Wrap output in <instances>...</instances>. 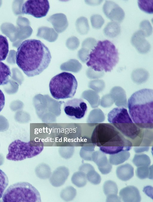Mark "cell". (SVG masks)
I'll use <instances>...</instances> for the list:
<instances>
[{
    "label": "cell",
    "instance_id": "obj_16",
    "mask_svg": "<svg viewBox=\"0 0 153 202\" xmlns=\"http://www.w3.org/2000/svg\"><path fill=\"white\" fill-rule=\"evenodd\" d=\"M109 94L117 106L127 107L126 93L122 88L119 86H114L111 89Z\"/></svg>",
    "mask_w": 153,
    "mask_h": 202
},
{
    "label": "cell",
    "instance_id": "obj_33",
    "mask_svg": "<svg viewBox=\"0 0 153 202\" xmlns=\"http://www.w3.org/2000/svg\"><path fill=\"white\" fill-rule=\"evenodd\" d=\"M8 183L9 180L7 175L2 170L0 169V199L2 197Z\"/></svg>",
    "mask_w": 153,
    "mask_h": 202
},
{
    "label": "cell",
    "instance_id": "obj_40",
    "mask_svg": "<svg viewBox=\"0 0 153 202\" xmlns=\"http://www.w3.org/2000/svg\"><path fill=\"white\" fill-rule=\"evenodd\" d=\"M94 167L88 163H83L79 167V170L84 173L86 175L91 169H94Z\"/></svg>",
    "mask_w": 153,
    "mask_h": 202
},
{
    "label": "cell",
    "instance_id": "obj_5",
    "mask_svg": "<svg viewBox=\"0 0 153 202\" xmlns=\"http://www.w3.org/2000/svg\"><path fill=\"white\" fill-rule=\"evenodd\" d=\"M108 120L131 142L133 146H140L144 129L140 128L133 122L126 109L123 107L114 108L108 113Z\"/></svg>",
    "mask_w": 153,
    "mask_h": 202
},
{
    "label": "cell",
    "instance_id": "obj_35",
    "mask_svg": "<svg viewBox=\"0 0 153 202\" xmlns=\"http://www.w3.org/2000/svg\"><path fill=\"white\" fill-rule=\"evenodd\" d=\"M91 20L93 27L97 29L101 28L105 22L102 16L98 14L92 15L91 18Z\"/></svg>",
    "mask_w": 153,
    "mask_h": 202
},
{
    "label": "cell",
    "instance_id": "obj_12",
    "mask_svg": "<svg viewBox=\"0 0 153 202\" xmlns=\"http://www.w3.org/2000/svg\"><path fill=\"white\" fill-rule=\"evenodd\" d=\"M145 37L144 33L140 30L136 32L131 39V44L140 53H146L151 49V45Z\"/></svg>",
    "mask_w": 153,
    "mask_h": 202
},
{
    "label": "cell",
    "instance_id": "obj_39",
    "mask_svg": "<svg viewBox=\"0 0 153 202\" xmlns=\"http://www.w3.org/2000/svg\"><path fill=\"white\" fill-rule=\"evenodd\" d=\"M114 103L113 99L109 94H105L102 97L100 104L102 107L106 108L111 107Z\"/></svg>",
    "mask_w": 153,
    "mask_h": 202
},
{
    "label": "cell",
    "instance_id": "obj_8",
    "mask_svg": "<svg viewBox=\"0 0 153 202\" xmlns=\"http://www.w3.org/2000/svg\"><path fill=\"white\" fill-rule=\"evenodd\" d=\"M43 149V144L40 142L33 141L25 142L16 140L9 145L6 158L13 161H21L38 155Z\"/></svg>",
    "mask_w": 153,
    "mask_h": 202
},
{
    "label": "cell",
    "instance_id": "obj_26",
    "mask_svg": "<svg viewBox=\"0 0 153 202\" xmlns=\"http://www.w3.org/2000/svg\"><path fill=\"white\" fill-rule=\"evenodd\" d=\"M76 195V189L72 186H69L62 190L60 195L62 199L67 202L73 200Z\"/></svg>",
    "mask_w": 153,
    "mask_h": 202
},
{
    "label": "cell",
    "instance_id": "obj_41",
    "mask_svg": "<svg viewBox=\"0 0 153 202\" xmlns=\"http://www.w3.org/2000/svg\"><path fill=\"white\" fill-rule=\"evenodd\" d=\"M5 103V97L4 94L0 89V112L3 109Z\"/></svg>",
    "mask_w": 153,
    "mask_h": 202
},
{
    "label": "cell",
    "instance_id": "obj_22",
    "mask_svg": "<svg viewBox=\"0 0 153 202\" xmlns=\"http://www.w3.org/2000/svg\"><path fill=\"white\" fill-rule=\"evenodd\" d=\"M103 191L106 197L117 195L118 188L116 183L111 180L106 181L103 186Z\"/></svg>",
    "mask_w": 153,
    "mask_h": 202
},
{
    "label": "cell",
    "instance_id": "obj_20",
    "mask_svg": "<svg viewBox=\"0 0 153 202\" xmlns=\"http://www.w3.org/2000/svg\"><path fill=\"white\" fill-rule=\"evenodd\" d=\"M130 156V153L128 151H121L116 154H110L109 161L111 165H118L128 160Z\"/></svg>",
    "mask_w": 153,
    "mask_h": 202
},
{
    "label": "cell",
    "instance_id": "obj_4",
    "mask_svg": "<svg viewBox=\"0 0 153 202\" xmlns=\"http://www.w3.org/2000/svg\"><path fill=\"white\" fill-rule=\"evenodd\" d=\"M86 65L96 71L111 72L119 60L118 50L107 40L99 41L90 52Z\"/></svg>",
    "mask_w": 153,
    "mask_h": 202
},
{
    "label": "cell",
    "instance_id": "obj_24",
    "mask_svg": "<svg viewBox=\"0 0 153 202\" xmlns=\"http://www.w3.org/2000/svg\"><path fill=\"white\" fill-rule=\"evenodd\" d=\"M133 163L137 167L149 166L151 163L149 157L144 154H135L132 160Z\"/></svg>",
    "mask_w": 153,
    "mask_h": 202
},
{
    "label": "cell",
    "instance_id": "obj_29",
    "mask_svg": "<svg viewBox=\"0 0 153 202\" xmlns=\"http://www.w3.org/2000/svg\"><path fill=\"white\" fill-rule=\"evenodd\" d=\"M90 116L91 117V122L94 123H102L105 120V119L104 113L99 108L92 110Z\"/></svg>",
    "mask_w": 153,
    "mask_h": 202
},
{
    "label": "cell",
    "instance_id": "obj_18",
    "mask_svg": "<svg viewBox=\"0 0 153 202\" xmlns=\"http://www.w3.org/2000/svg\"><path fill=\"white\" fill-rule=\"evenodd\" d=\"M121 27L119 23L114 22L108 23L104 29L105 35L110 38H114L120 33Z\"/></svg>",
    "mask_w": 153,
    "mask_h": 202
},
{
    "label": "cell",
    "instance_id": "obj_34",
    "mask_svg": "<svg viewBox=\"0 0 153 202\" xmlns=\"http://www.w3.org/2000/svg\"><path fill=\"white\" fill-rule=\"evenodd\" d=\"M140 27L146 37H149L152 34V27L149 21L145 20L142 21L140 24Z\"/></svg>",
    "mask_w": 153,
    "mask_h": 202
},
{
    "label": "cell",
    "instance_id": "obj_3",
    "mask_svg": "<svg viewBox=\"0 0 153 202\" xmlns=\"http://www.w3.org/2000/svg\"><path fill=\"white\" fill-rule=\"evenodd\" d=\"M127 106L131 118L138 127L153 128V90L144 88L134 93L128 99Z\"/></svg>",
    "mask_w": 153,
    "mask_h": 202
},
{
    "label": "cell",
    "instance_id": "obj_7",
    "mask_svg": "<svg viewBox=\"0 0 153 202\" xmlns=\"http://www.w3.org/2000/svg\"><path fill=\"white\" fill-rule=\"evenodd\" d=\"M2 201L4 202L41 201L38 190L27 182H19L11 185L3 194Z\"/></svg>",
    "mask_w": 153,
    "mask_h": 202
},
{
    "label": "cell",
    "instance_id": "obj_32",
    "mask_svg": "<svg viewBox=\"0 0 153 202\" xmlns=\"http://www.w3.org/2000/svg\"><path fill=\"white\" fill-rule=\"evenodd\" d=\"M86 176L87 180L93 184L98 185L101 182V177L94 169L89 171L86 174Z\"/></svg>",
    "mask_w": 153,
    "mask_h": 202
},
{
    "label": "cell",
    "instance_id": "obj_14",
    "mask_svg": "<svg viewBox=\"0 0 153 202\" xmlns=\"http://www.w3.org/2000/svg\"><path fill=\"white\" fill-rule=\"evenodd\" d=\"M69 174V170L67 167L63 166H59L51 174L49 182L55 187H60L65 183Z\"/></svg>",
    "mask_w": 153,
    "mask_h": 202
},
{
    "label": "cell",
    "instance_id": "obj_27",
    "mask_svg": "<svg viewBox=\"0 0 153 202\" xmlns=\"http://www.w3.org/2000/svg\"><path fill=\"white\" fill-rule=\"evenodd\" d=\"M136 174L137 177L141 179L146 178L152 179V165L150 166L137 167Z\"/></svg>",
    "mask_w": 153,
    "mask_h": 202
},
{
    "label": "cell",
    "instance_id": "obj_1",
    "mask_svg": "<svg viewBox=\"0 0 153 202\" xmlns=\"http://www.w3.org/2000/svg\"><path fill=\"white\" fill-rule=\"evenodd\" d=\"M16 62L28 77L39 75L48 67L51 59L48 48L41 41L25 40L19 46Z\"/></svg>",
    "mask_w": 153,
    "mask_h": 202
},
{
    "label": "cell",
    "instance_id": "obj_42",
    "mask_svg": "<svg viewBox=\"0 0 153 202\" xmlns=\"http://www.w3.org/2000/svg\"><path fill=\"white\" fill-rule=\"evenodd\" d=\"M134 149L136 153H139L145 151L147 152L149 150V147L135 146L134 148Z\"/></svg>",
    "mask_w": 153,
    "mask_h": 202
},
{
    "label": "cell",
    "instance_id": "obj_13",
    "mask_svg": "<svg viewBox=\"0 0 153 202\" xmlns=\"http://www.w3.org/2000/svg\"><path fill=\"white\" fill-rule=\"evenodd\" d=\"M91 159L92 161L97 165L102 174L106 175L111 172L112 165L104 153L100 151H94L92 154Z\"/></svg>",
    "mask_w": 153,
    "mask_h": 202
},
{
    "label": "cell",
    "instance_id": "obj_37",
    "mask_svg": "<svg viewBox=\"0 0 153 202\" xmlns=\"http://www.w3.org/2000/svg\"><path fill=\"white\" fill-rule=\"evenodd\" d=\"M90 87L97 93L102 91L105 87L104 81L102 79H97L92 81L90 83Z\"/></svg>",
    "mask_w": 153,
    "mask_h": 202
},
{
    "label": "cell",
    "instance_id": "obj_36",
    "mask_svg": "<svg viewBox=\"0 0 153 202\" xmlns=\"http://www.w3.org/2000/svg\"><path fill=\"white\" fill-rule=\"evenodd\" d=\"M95 146L94 145L90 146L82 149L80 154L81 157L85 160L92 161V155L94 151Z\"/></svg>",
    "mask_w": 153,
    "mask_h": 202
},
{
    "label": "cell",
    "instance_id": "obj_23",
    "mask_svg": "<svg viewBox=\"0 0 153 202\" xmlns=\"http://www.w3.org/2000/svg\"><path fill=\"white\" fill-rule=\"evenodd\" d=\"M71 181L75 186L81 188L86 185L87 180L86 175L83 172L79 171L73 174L71 178Z\"/></svg>",
    "mask_w": 153,
    "mask_h": 202
},
{
    "label": "cell",
    "instance_id": "obj_31",
    "mask_svg": "<svg viewBox=\"0 0 153 202\" xmlns=\"http://www.w3.org/2000/svg\"><path fill=\"white\" fill-rule=\"evenodd\" d=\"M153 0H138V4L142 11L148 14L153 13Z\"/></svg>",
    "mask_w": 153,
    "mask_h": 202
},
{
    "label": "cell",
    "instance_id": "obj_30",
    "mask_svg": "<svg viewBox=\"0 0 153 202\" xmlns=\"http://www.w3.org/2000/svg\"><path fill=\"white\" fill-rule=\"evenodd\" d=\"M153 142L152 131L149 129H144L143 139L139 146L149 147Z\"/></svg>",
    "mask_w": 153,
    "mask_h": 202
},
{
    "label": "cell",
    "instance_id": "obj_15",
    "mask_svg": "<svg viewBox=\"0 0 153 202\" xmlns=\"http://www.w3.org/2000/svg\"><path fill=\"white\" fill-rule=\"evenodd\" d=\"M119 197L123 202H140L141 198L139 191L136 187L129 186L122 189Z\"/></svg>",
    "mask_w": 153,
    "mask_h": 202
},
{
    "label": "cell",
    "instance_id": "obj_2",
    "mask_svg": "<svg viewBox=\"0 0 153 202\" xmlns=\"http://www.w3.org/2000/svg\"><path fill=\"white\" fill-rule=\"evenodd\" d=\"M92 143L105 154H112L130 150L132 143L110 123H98L91 134Z\"/></svg>",
    "mask_w": 153,
    "mask_h": 202
},
{
    "label": "cell",
    "instance_id": "obj_11",
    "mask_svg": "<svg viewBox=\"0 0 153 202\" xmlns=\"http://www.w3.org/2000/svg\"><path fill=\"white\" fill-rule=\"evenodd\" d=\"M102 10L107 17L112 22L121 23L125 16V13L123 9L113 1H106Z\"/></svg>",
    "mask_w": 153,
    "mask_h": 202
},
{
    "label": "cell",
    "instance_id": "obj_19",
    "mask_svg": "<svg viewBox=\"0 0 153 202\" xmlns=\"http://www.w3.org/2000/svg\"><path fill=\"white\" fill-rule=\"evenodd\" d=\"M149 74L145 69L138 68L134 70L131 74V78L133 81L137 84H141L145 82L148 79Z\"/></svg>",
    "mask_w": 153,
    "mask_h": 202
},
{
    "label": "cell",
    "instance_id": "obj_38",
    "mask_svg": "<svg viewBox=\"0 0 153 202\" xmlns=\"http://www.w3.org/2000/svg\"><path fill=\"white\" fill-rule=\"evenodd\" d=\"M89 102L92 108L97 107L100 103V99L98 93L96 91H89Z\"/></svg>",
    "mask_w": 153,
    "mask_h": 202
},
{
    "label": "cell",
    "instance_id": "obj_28",
    "mask_svg": "<svg viewBox=\"0 0 153 202\" xmlns=\"http://www.w3.org/2000/svg\"><path fill=\"white\" fill-rule=\"evenodd\" d=\"M9 52V44L5 36L0 35V61L6 59Z\"/></svg>",
    "mask_w": 153,
    "mask_h": 202
},
{
    "label": "cell",
    "instance_id": "obj_17",
    "mask_svg": "<svg viewBox=\"0 0 153 202\" xmlns=\"http://www.w3.org/2000/svg\"><path fill=\"white\" fill-rule=\"evenodd\" d=\"M116 174L118 178L123 181H127L134 175V169L130 164L126 163L117 167Z\"/></svg>",
    "mask_w": 153,
    "mask_h": 202
},
{
    "label": "cell",
    "instance_id": "obj_21",
    "mask_svg": "<svg viewBox=\"0 0 153 202\" xmlns=\"http://www.w3.org/2000/svg\"><path fill=\"white\" fill-rule=\"evenodd\" d=\"M35 172L36 176L41 179L49 178L52 174L50 167L45 163L39 164L35 168Z\"/></svg>",
    "mask_w": 153,
    "mask_h": 202
},
{
    "label": "cell",
    "instance_id": "obj_6",
    "mask_svg": "<svg viewBox=\"0 0 153 202\" xmlns=\"http://www.w3.org/2000/svg\"><path fill=\"white\" fill-rule=\"evenodd\" d=\"M77 86V81L74 76L66 72L54 76L51 79L49 86L51 96L56 100L72 98Z\"/></svg>",
    "mask_w": 153,
    "mask_h": 202
},
{
    "label": "cell",
    "instance_id": "obj_9",
    "mask_svg": "<svg viewBox=\"0 0 153 202\" xmlns=\"http://www.w3.org/2000/svg\"><path fill=\"white\" fill-rule=\"evenodd\" d=\"M50 7L48 0H27L22 5V11L24 14L39 18L47 15Z\"/></svg>",
    "mask_w": 153,
    "mask_h": 202
},
{
    "label": "cell",
    "instance_id": "obj_25",
    "mask_svg": "<svg viewBox=\"0 0 153 202\" xmlns=\"http://www.w3.org/2000/svg\"><path fill=\"white\" fill-rule=\"evenodd\" d=\"M11 75L9 66L0 61V85H6L9 82V77Z\"/></svg>",
    "mask_w": 153,
    "mask_h": 202
},
{
    "label": "cell",
    "instance_id": "obj_10",
    "mask_svg": "<svg viewBox=\"0 0 153 202\" xmlns=\"http://www.w3.org/2000/svg\"><path fill=\"white\" fill-rule=\"evenodd\" d=\"M88 107L86 103L81 98H74L65 102L63 109L66 115L73 120H79L85 115Z\"/></svg>",
    "mask_w": 153,
    "mask_h": 202
}]
</instances>
